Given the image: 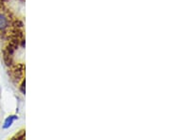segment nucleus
Listing matches in <instances>:
<instances>
[{
  "label": "nucleus",
  "instance_id": "f257e3e1",
  "mask_svg": "<svg viewBox=\"0 0 171 140\" xmlns=\"http://www.w3.org/2000/svg\"><path fill=\"white\" fill-rule=\"evenodd\" d=\"M8 25H9L8 18L4 14L0 13V30L5 29L8 27Z\"/></svg>",
  "mask_w": 171,
  "mask_h": 140
},
{
  "label": "nucleus",
  "instance_id": "f03ea898",
  "mask_svg": "<svg viewBox=\"0 0 171 140\" xmlns=\"http://www.w3.org/2000/svg\"><path fill=\"white\" fill-rule=\"evenodd\" d=\"M17 118L16 116H12V117H9L6 120H5V123H4V126L3 128L4 129H8L9 127H11L12 126V124L13 123V121L15 120V119Z\"/></svg>",
  "mask_w": 171,
  "mask_h": 140
}]
</instances>
